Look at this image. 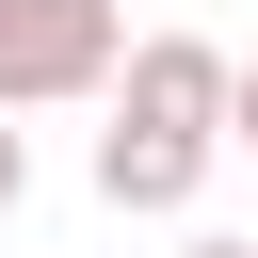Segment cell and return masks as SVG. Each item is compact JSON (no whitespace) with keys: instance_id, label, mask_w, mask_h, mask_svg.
I'll return each instance as SVG.
<instances>
[{"instance_id":"6da1fadb","label":"cell","mask_w":258,"mask_h":258,"mask_svg":"<svg viewBox=\"0 0 258 258\" xmlns=\"http://www.w3.org/2000/svg\"><path fill=\"white\" fill-rule=\"evenodd\" d=\"M97 81H129V16L113 0H0V113L97 97Z\"/></svg>"},{"instance_id":"7a4b0ae2","label":"cell","mask_w":258,"mask_h":258,"mask_svg":"<svg viewBox=\"0 0 258 258\" xmlns=\"http://www.w3.org/2000/svg\"><path fill=\"white\" fill-rule=\"evenodd\" d=\"M226 97H242V64H226L210 32H145L113 113H129V129H210V145H226Z\"/></svg>"},{"instance_id":"3957f363","label":"cell","mask_w":258,"mask_h":258,"mask_svg":"<svg viewBox=\"0 0 258 258\" xmlns=\"http://www.w3.org/2000/svg\"><path fill=\"white\" fill-rule=\"evenodd\" d=\"M97 194H113V210H194V194H210V129H129V113H113V129H97Z\"/></svg>"},{"instance_id":"277c9868","label":"cell","mask_w":258,"mask_h":258,"mask_svg":"<svg viewBox=\"0 0 258 258\" xmlns=\"http://www.w3.org/2000/svg\"><path fill=\"white\" fill-rule=\"evenodd\" d=\"M16 194H32V145H16V129H0V210H16Z\"/></svg>"},{"instance_id":"5b68a950","label":"cell","mask_w":258,"mask_h":258,"mask_svg":"<svg viewBox=\"0 0 258 258\" xmlns=\"http://www.w3.org/2000/svg\"><path fill=\"white\" fill-rule=\"evenodd\" d=\"M226 129H242V145H258V64H242V97H226Z\"/></svg>"},{"instance_id":"8992f818","label":"cell","mask_w":258,"mask_h":258,"mask_svg":"<svg viewBox=\"0 0 258 258\" xmlns=\"http://www.w3.org/2000/svg\"><path fill=\"white\" fill-rule=\"evenodd\" d=\"M177 258H258V242H177Z\"/></svg>"}]
</instances>
